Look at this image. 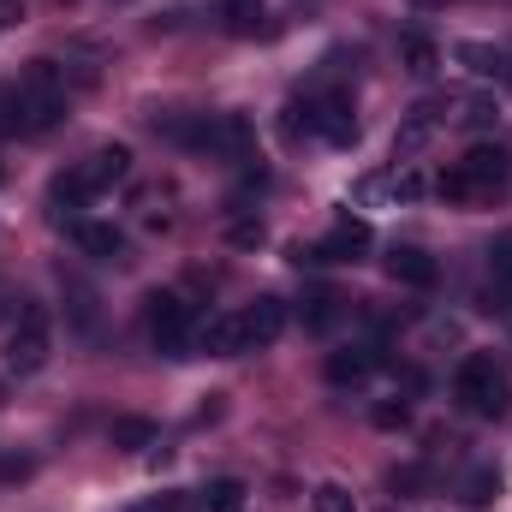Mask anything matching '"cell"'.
I'll return each mask as SVG.
<instances>
[{"label": "cell", "instance_id": "1", "mask_svg": "<svg viewBox=\"0 0 512 512\" xmlns=\"http://www.w3.org/2000/svg\"><path fill=\"white\" fill-rule=\"evenodd\" d=\"M512 179V155L501 143H477V149H465V161H453L441 179H435V191H441V203H489V197H501Z\"/></svg>", "mask_w": 512, "mask_h": 512}, {"label": "cell", "instance_id": "2", "mask_svg": "<svg viewBox=\"0 0 512 512\" xmlns=\"http://www.w3.org/2000/svg\"><path fill=\"white\" fill-rule=\"evenodd\" d=\"M143 322H149V340L161 346V358H191L197 352V304L185 292H149L143 298Z\"/></svg>", "mask_w": 512, "mask_h": 512}, {"label": "cell", "instance_id": "3", "mask_svg": "<svg viewBox=\"0 0 512 512\" xmlns=\"http://www.w3.org/2000/svg\"><path fill=\"white\" fill-rule=\"evenodd\" d=\"M453 399H459L465 411H477V417H507V405H512L507 364H501L495 352H471V358L459 364V376H453Z\"/></svg>", "mask_w": 512, "mask_h": 512}, {"label": "cell", "instance_id": "4", "mask_svg": "<svg viewBox=\"0 0 512 512\" xmlns=\"http://www.w3.org/2000/svg\"><path fill=\"white\" fill-rule=\"evenodd\" d=\"M18 102H24V131L36 137V131L60 126L66 120V72L54 66V60H30L24 66V78H18Z\"/></svg>", "mask_w": 512, "mask_h": 512}, {"label": "cell", "instance_id": "5", "mask_svg": "<svg viewBox=\"0 0 512 512\" xmlns=\"http://www.w3.org/2000/svg\"><path fill=\"white\" fill-rule=\"evenodd\" d=\"M54 352V334H48V310L42 304H24L6 328V370L12 376H36Z\"/></svg>", "mask_w": 512, "mask_h": 512}, {"label": "cell", "instance_id": "6", "mask_svg": "<svg viewBox=\"0 0 512 512\" xmlns=\"http://www.w3.org/2000/svg\"><path fill=\"white\" fill-rule=\"evenodd\" d=\"M310 102V137H322V143H334V149H352L358 143V102H352V90H316V96H304Z\"/></svg>", "mask_w": 512, "mask_h": 512}, {"label": "cell", "instance_id": "7", "mask_svg": "<svg viewBox=\"0 0 512 512\" xmlns=\"http://www.w3.org/2000/svg\"><path fill=\"white\" fill-rule=\"evenodd\" d=\"M364 245H370V221H364V215H352V209H340L322 245H292V262H298V268H316V262H346V256H358Z\"/></svg>", "mask_w": 512, "mask_h": 512}, {"label": "cell", "instance_id": "8", "mask_svg": "<svg viewBox=\"0 0 512 512\" xmlns=\"http://www.w3.org/2000/svg\"><path fill=\"white\" fill-rule=\"evenodd\" d=\"M251 143H256V131H251L245 114H209L203 149H215V155H227V161H251Z\"/></svg>", "mask_w": 512, "mask_h": 512}, {"label": "cell", "instance_id": "9", "mask_svg": "<svg viewBox=\"0 0 512 512\" xmlns=\"http://www.w3.org/2000/svg\"><path fill=\"white\" fill-rule=\"evenodd\" d=\"M78 173H84L90 197H102V191H114V185L131 173V149H126V143H102L90 161H78Z\"/></svg>", "mask_w": 512, "mask_h": 512}, {"label": "cell", "instance_id": "10", "mask_svg": "<svg viewBox=\"0 0 512 512\" xmlns=\"http://www.w3.org/2000/svg\"><path fill=\"white\" fill-rule=\"evenodd\" d=\"M387 274H393L399 286H417V292H429V286L441 280V262L423 251V245H393V251H387Z\"/></svg>", "mask_w": 512, "mask_h": 512}, {"label": "cell", "instance_id": "11", "mask_svg": "<svg viewBox=\"0 0 512 512\" xmlns=\"http://www.w3.org/2000/svg\"><path fill=\"white\" fill-rule=\"evenodd\" d=\"M197 352H209V358H239V352H251L245 316H209V322L197 328Z\"/></svg>", "mask_w": 512, "mask_h": 512}, {"label": "cell", "instance_id": "12", "mask_svg": "<svg viewBox=\"0 0 512 512\" xmlns=\"http://www.w3.org/2000/svg\"><path fill=\"white\" fill-rule=\"evenodd\" d=\"M441 131V102H423V108H411V120L393 131V161H411L429 137Z\"/></svg>", "mask_w": 512, "mask_h": 512}, {"label": "cell", "instance_id": "13", "mask_svg": "<svg viewBox=\"0 0 512 512\" xmlns=\"http://www.w3.org/2000/svg\"><path fill=\"white\" fill-rule=\"evenodd\" d=\"M245 316V340H251V352L256 346H274L280 334H286V298H256L251 310H239Z\"/></svg>", "mask_w": 512, "mask_h": 512}, {"label": "cell", "instance_id": "14", "mask_svg": "<svg viewBox=\"0 0 512 512\" xmlns=\"http://www.w3.org/2000/svg\"><path fill=\"white\" fill-rule=\"evenodd\" d=\"M72 239H78V251L96 256V262H120V256H126V233H120L114 221H78Z\"/></svg>", "mask_w": 512, "mask_h": 512}, {"label": "cell", "instance_id": "15", "mask_svg": "<svg viewBox=\"0 0 512 512\" xmlns=\"http://www.w3.org/2000/svg\"><path fill=\"white\" fill-rule=\"evenodd\" d=\"M370 370H376V352H370V346H340V352H328V364H322V376L334 387L370 382Z\"/></svg>", "mask_w": 512, "mask_h": 512}, {"label": "cell", "instance_id": "16", "mask_svg": "<svg viewBox=\"0 0 512 512\" xmlns=\"http://www.w3.org/2000/svg\"><path fill=\"white\" fill-rule=\"evenodd\" d=\"M399 60H405V72H411V78H435L441 48H435L429 36H405V42H399Z\"/></svg>", "mask_w": 512, "mask_h": 512}, {"label": "cell", "instance_id": "17", "mask_svg": "<svg viewBox=\"0 0 512 512\" xmlns=\"http://www.w3.org/2000/svg\"><path fill=\"white\" fill-rule=\"evenodd\" d=\"M459 60H465L477 78H507V48H489V42H459Z\"/></svg>", "mask_w": 512, "mask_h": 512}, {"label": "cell", "instance_id": "18", "mask_svg": "<svg viewBox=\"0 0 512 512\" xmlns=\"http://www.w3.org/2000/svg\"><path fill=\"white\" fill-rule=\"evenodd\" d=\"M108 441H114L120 453H143V447H155V423H149V417H114Z\"/></svg>", "mask_w": 512, "mask_h": 512}, {"label": "cell", "instance_id": "19", "mask_svg": "<svg viewBox=\"0 0 512 512\" xmlns=\"http://www.w3.org/2000/svg\"><path fill=\"white\" fill-rule=\"evenodd\" d=\"M262 18H268V6H262V0H227V6H221V24H227L233 36H256V30H262Z\"/></svg>", "mask_w": 512, "mask_h": 512}, {"label": "cell", "instance_id": "20", "mask_svg": "<svg viewBox=\"0 0 512 512\" xmlns=\"http://www.w3.org/2000/svg\"><path fill=\"white\" fill-rule=\"evenodd\" d=\"M197 507H209V512H245V483L239 477H215L209 489H203V501Z\"/></svg>", "mask_w": 512, "mask_h": 512}, {"label": "cell", "instance_id": "21", "mask_svg": "<svg viewBox=\"0 0 512 512\" xmlns=\"http://www.w3.org/2000/svg\"><path fill=\"white\" fill-rule=\"evenodd\" d=\"M495 495H501V471H489V465H483V471H471V477H465V507H495Z\"/></svg>", "mask_w": 512, "mask_h": 512}, {"label": "cell", "instance_id": "22", "mask_svg": "<svg viewBox=\"0 0 512 512\" xmlns=\"http://www.w3.org/2000/svg\"><path fill=\"white\" fill-rule=\"evenodd\" d=\"M0 137H30L24 131V102H18V84L0 90Z\"/></svg>", "mask_w": 512, "mask_h": 512}, {"label": "cell", "instance_id": "23", "mask_svg": "<svg viewBox=\"0 0 512 512\" xmlns=\"http://www.w3.org/2000/svg\"><path fill=\"white\" fill-rule=\"evenodd\" d=\"M66 298H72V304H66V310H72V322L90 334V328H96V292H90V286H78V280H66Z\"/></svg>", "mask_w": 512, "mask_h": 512}, {"label": "cell", "instance_id": "24", "mask_svg": "<svg viewBox=\"0 0 512 512\" xmlns=\"http://www.w3.org/2000/svg\"><path fill=\"white\" fill-rule=\"evenodd\" d=\"M131 512H197V501L185 489H161V495H143Z\"/></svg>", "mask_w": 512, "mask_h": 512}, {"label": "cell", "instance_id": "25", "mask_svg": "<svg viewBox=\"0 0 512 512\" xmlns=\"http://www.w3.org/2000/svg\"><path fill=\"white\" fill-rule=\"evenodd\" d=\"M489 274H495V286H512V233L489 245Z\"/></svg>", "mask_w": 512, "mask_h": 512}, {"label": "cell", "instance_id": "26", "mask_svg": "<svg viewBox=\"0 0 512 512\" xmlns=\"http://www.w3.org/2000/svg\"><path fill=\"white\" fill-rule=\"evenodd\" d=\"M316 512H358V501H352V489L322 483V489H316Z\"/></svg>", "mask_w": 512, "mask_h": 512}, {"label": "cell", "instance_id": "27", "mask_svg": "<svg viewBox=\"0 0 512 512\" xmlns=\"http://www.w3.org/2000/svg\"><path fill=\"white\" fill-rule=\"evenodd\" d=\"M370 417H376V429H405V423H411V405H405V399H382Z\"/></svg>", "mask_w": 512, "mask_h": 512}, {"label": "cell", "instance_id": "28", "mask_svg": "<svg viewBox=\"0 0 512 512\" xmlns=\"http://www.w3.org/2000/svg\"><path fill=\"white\" fill-rule=\"evenodd\" d=\"M227 239H233V245H245V251H256V245H262L268 233H262V221H251V215H239V221L227 227Z\"/></svg>", "mask_w": 512, "mask_h": 512}, {"label": "cell", "instance_id": "29", "mask_svg": "<svg viewBox=\"0 0 512 512\" xmlns=\"http://www.w3.org/2000/svg\"><path fill=\"white\" fill-rule=\"evenodd\" d=\"M334 304H340L334 292H310V310H304V322H310V328H328V322H334Z\"/></svg>", "mask_w": 512, "mask_h": 512}, {"label": "cell", "instance_id": "30", "mask_svg": "<svg viewBox=\"0 0 512 512\" xmlns=\"http://www.w3.org/2000/svg\"><path fill=\"white\" fill-rule=\"evenodd\" d=\"M459 120H465V126H495L501 114H495V102H489V96H477V102H465V114H459Z\"/></svg>", "mask_w": 512, "mask_h": 512}, {"label": "cell", "instance_id": "31", "mask_svg": "<svg viewBox=\"0 0 512 512\" xmlns=\"http://www.w3.org/2000/svg\"><path fill=\"white\" fill-rule=\"evenodd\" d=\"M12 18H18V0H0V30H6Z\"/></svg>", "mask_w": 512, "mask_h": 512}, {"label": "cell", "instance_id": "32", "mask_svg": "<svg viewBox=\"0 0 512 512\" xmlns=\"http://www.w3.org/2000/svg\"><path fill=\"white\" fill-rule=\"evenodd\" d=\"M507 84H512V54H507Z\"/></svg>", "mask_w": 512, "mask_h": 512}, {"label": "cell", "instance_id": "33", "mask_svg": "<svg viewBox=\"0 0 512 512\" xmlns=\"http://www.w3.org/2000/svg\"><path fill=\"white\" fill-rule=\"evenodd\" d=\"M0 179H6V173H0Z\"/></svg>", "mask_w": 512, "mask_h": 512}]
</instances>
